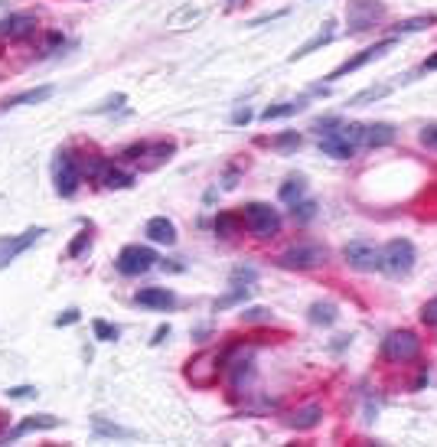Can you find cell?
I'll list each match as a JSON object with an SVG mask.
<instances>
[{"label":"cell","mask_w":437,"mask_h":447,"mask_svg":"<svg viewBox=\"0 0 437 447\" xmlns=\"http://www.w3.org/2000/svg\"><path fill=\"white\" fill-rule=\"evenodd\" d=\"M242 219H245V225H248V232L255 238L281 236V212L275 206H268V202H248L245 212H242Z\"/></svg>","instance_id":"1"},{"label":"cell","mask_w":437,"mask_h":447,"mask_svg":"<svg viewBox=\"0 0 437 447\" xmlns=\"http://www.w3.org/2000/svg\"><path fill=\"white\" fill-rule=\"evenodd\" d=\"M414 268V245L408 238H392L382 249V271L388 278H405Z\"/></svg>","instance_id":"2"},{"label":"cell","mask_w":437,"mask_h":447,"mask_svg":"<svg viewBox=\"0 0 437 447\" xmlns=\"http://www.w3.org/2000/svg\"><path fill=\"white\" fill-rule=\"evenodd\" d=\"M330 258V251L323 245H313V242H303V245H290L277 264L281 268H288V271H307V268H317V264H326Z\"/></svg>","instance_id":"3"},{"label":"cell","mask_w":437,"mask_h":447,"mask_svg":"<svg viewBox=\"0 0 437 447\" xmlns=\"http://www.w3.org/2000/svg\"><path fill=\"white\" fill-rule=\"evenodd\" d=\"M343 258L356 271H382V249L369 242V238H352L343 249Z\"/></svg>","instance_id":"4"},{"label":"cell","mask_w":437,"mask_h":447,"mask_svg":"<svg viewBox=\"0 0 437 447\" xmlns=\"http://www.w3.org/2000/svg\"><path fill=\"white\" fill-rule=\"evenodd\" d=\"M52 176H56V193L59 196H75V189L82 183V167L75 160L72 150H59V157L52 163Z\"/></svg>","instance_id":"5"},{"label":"cell","mask_w":437,"mask_h":447,"mask_svg":"<svg viewBox=\"0 0 437 447\" xmlns=\"http://www.w3.org/2000/svg\"><path fill=\"white\" fill-rule=\"evenodd\" d=\"M421 353V340L412 330H395L382 340V356L388 362H412Z\"/></svg>","instance_id":"6"},{"label":"cell","mask_w":437,"mask_h":447,"mask_svg":"<svg viewBox=\"0 0 437 447\" xmlns=\"http://www.w3.org/2000/svg\"><path fill=\"white\" fill-rule=\"evenodd\" d=\"M157 261H160V258H157V251L150 249V245H125L114 264H118V271H121V274H127V278H138V274L150 271Z\"/></svg>","instance_id":"7"},{"label":"cell","mask_w":437,"mask_h":447,"mask_svg":"<svg viewBox=\"0 0 437 447\" xmlns=\"http://www.w3.org/2000/svg\"><path fill=\"white\" fill-rule=\"evenodd\" d=\"M39 236H46V229H43V225H36V229H26V232H20V236L0 238V268H7L10 261L20 258V255H23V251L30 249Z\"/></svg>","instance_id":"8"},{"label":"cell","mask_w":437,"mask_h":447,"mask_svg":"<svg viewBox=\"0 0 437 447\" xmlns=\"http://www.w3.org/2000/svg\"><path fill=\"white\" fill-rule=\"evenodd\" d=\"M346 13H350V33H365L385 10H382V3H375V0H350Z\"/></svg>","instance_id":"9"},{"label":"cell","mask_w":437,"mask_h":447,"mask_svg":"<svg viewBox=\"0 0 437 447\" xmlns=\"http://www.w3.org/2000/svg\"><path fill=\"white\" fill-rule=\"evenodd\" d=\"M395 46V39H382V43H375V46H369V50H363L359 56H352V59H346V63L339 65V69H333V72L326 75V82H337V79H343V75L356 72V69H363L365 63H372V59H379L385 50H392Z\"/></svg>","instance_id":"10"},{"label":"cell","mask_w":437,"mask_h":447,"mask_svg":"<svg viewBox=\"0 0 437 447\" xmlns=\"http://www.w3.org/2000/svg\"><path fill=\"white\" fill-rule=\"evenodd\" d=\"M36 13H7L0 20V39H23L30 33H36Z\"/></svg>","instance_id":"11"},{"label":"cell","mask_w":437,"mask_h":447,"mask_svg":"<svg viewBox=\"0 0 437 447\" xmlns=\"http://www.w3.org/2000/svg\"><path fill=\"white\" fill-rule=\"evenodd\" d=\"M59 424H63V418H56V415H30V418H23L13 431H7V435L0 437V444L20 441V437L30 435V431H52V428H59Z\"/></svg>","instance_id":"12"},{"label":"cell","mask_w":437,"mask_h":447,"mask_svg":"<svg viewBox=\"0 0 437 447\" xmlns=\"http://www.w3.org/2000/svg\"><path fill=\"white\" fill-rule=\"evenodd\" d=\"M134 300L140 307H150V311H173L176 307V294L170 287H140Z\"/></svg>","instance_id":"13"},{"label":"cell","mask_w":437,"mask_h":447,"mask_svg":"<svg viewBox=\"0 0 437 447\" xmlns=\"http://www.w3.org/2000/svg\"><path fill=\"white\" fill-rule=\"evenodd\" d=\"M320 150H323L326 157H333V160H350L352 154H356V144H350L346 137H343V131H326L323 137H320Z\"/></svg>","instance_id":"14"},{"label":"cell","mask_w":437,"mask_h":447,"mask_svg":"<svg viewBox=\"0 0 437 447\" xmlns=\"http://www.w3.org/2000/svg\"><path fill=\"white\" fill-rule=\"evenodd\" d=\"M144 236L150 238V242H157V245H173L176 242V225L167 219V216H153L147 222V229H144Z\"/></svg>","instance_id":"15"},{"label":"cell","mask_w":437,"mask_h":447,"mask_svg":"<svg viewBox=\"0 0 437 447\" xmlns=\"http://www.w3.org/2000/svg\"><path fill=\"white\" fill-rule=\"evenodd\" d=\"M395 137H398L395 125H388V121H375V125H365L363 144H365V147H388Z\"/></svg>","instance_id":"16"},{"label":"cell","mask_w":437,"mask_h":447,"mask_svg":"<svg viewBox=\"0 0 437 447\" xmlns=\"http://www.w3.org/2000/svg\"><path fill=\"white\" fill-rule=\"evenodd\" d=\"M52 85H39V88H30V92H20V95H10V98L0 101V108H20V105H39V101L52 98Z\"/></svg>","instance_id":"17"},{"label":"cell","mask_w":437,"mask_h":447,"mask_svg":"<svg viewBox=\"0 0 437 447\" xmlns=\"http://www.w3.org/2000/svg\"><path fill=\"white\" fill-rule=\"evenodd\" d=\"M333 26H337L333 20H330V23H323V30H320L317 37L307 39L297 52H290V63H297V59H303V56H310L313 50H320V46H326V43H333V37H337V30H333Z\"/></svg>","instance_id":"18"},{"label":"cell","mask_w":437,"mask_h":447,"mask_svg":"<svg viewBox=\"0 0 437 447\" xmlns=\"http://www.w3.org/2000/svg\"><path fill=\"white\" fill-rule=\"evenodd\" d=\"M320 418H323V408H320V405H307V408H300V411L290 415V428H297V431H310V428L320 424Z\"/></svg>","instance_id":"19"},{"label":"cell","mask_w":437,"mask_h":447,"mask_svg":"<svg viewBox=\"0 0 437 447\" xmlns=\"http://www.w3.org/2000/svg\"><path fill=\"white\" fill-rule=\"evenodd\" d=\"M303 193H307V180H303V176H288V180L281 183V189H277L281 202H288V206L300 202V199H303Z\"/></svg>","instance_id":"20"},{"label":"cell","mask_w":437,"mask_h":447,"mask_svg":"<svg viewBox=\"0 0 437 447\" xmlns=\"http://www.w3.org/2000/svg\"><path fill=\"white\" fill-rule=\"evenodd\" d=\"M173 154H176V144H170V141H167V144H147V147H144V154H140V157H150V160L144 163V170H153V167H160V163L170 160Z\"/></svg>","instance_id":"21"},{"label":"cell","mask_w":437,"mask_h":447,"mask_svg":"<svg viewBox=\"0 0 437 447\" xmlns=\"http://www.w3.org/2000/svg\"><path fill=\"white\" fill-rule=\"evenodd\" d=\"M307 317H310V323H317V326H333V323H337V304L317 300V304H310Z\"/></svg>","instance_id":"22"},{"label":"cell","mask_w":437,"mask_h":447,"mask_svg":"<svg viewBox=\"0 0 437 447\" xmlns=\"http://www.w3.org/2000/svg\"><path fill=\"white\" fill-rule=\"evenodd\" d=\"M92 431H95V437H121V441H134V437H138V431L121 428V424H108L105 418H95V422H92Z\"/></svg>","instance_id":"23"},{"label":"cell","mask_w":437,"mask_h":447,"mask_svg":"<svg viewBox=\"0 0 437 447\" xmlns=\"http://www.w3.org/2000/svg\"><path fill=\"white\" fill-rule=\"evenodd\" d=\"M307 108V98H297V101H281V105H271V108H264L262 118L264 121H275V118H290V114H297Z\"/></svg>","instance_id":"24"},{"label":"cell","mask_w":437,"mask_h":447,"mask_svg":"<svg viewBox=\"0 0 437 447\" xmlns=\"http://www.w3.org/2000/svg\"><path fill=\"white\" fill-rule=\"evenodd\" d=\"M131 183H134V174H125L118 167H108L105 176H101V187H108V189H127Z\"/></svg>","instance_id":"25"},{"label":"cell","mask_w":437,"mask_h":447,"mask_svg":"<svg viewBox=\"0 0 437 447\" xmlns=\"http://www.w3.org/2000/svg\"><path fill=\"white\" fill-rule=\"evenodd\" d=\"M258 281V268H251V264H238L235 271L228 274V284L232 287H251Z\"/></svg>","instance_id":"26"},{"label":"cell","mask_w":437,"mask_h":447,"mask_svg":"<svg viewBox=\"0 0 437 447\" xmlns=\"http://www.w3.org/2000/svg\"><path fill=\"white\" fill-rule=\"evenodd\" d=\"M251 291H255V287H232V291H228L225 298L215 300L213 307H215V311H225V307H235V304H242V300H248V298H251Z\"/></svg>","instance_id":"27"},{"label":"cell","mask_w":437,"mask_h":447,"mask_svg":"<svg viewBox=\"0 0 437 447\" xmlns=\"http://www.w3.org/2000/svg\"><path fill=\"white\" fill-rule=\"evenodd\" d=\"M388 92H392V85H372V88H365V92H359V95H352L350 105H369V101H379V98H385Z\"/></svg>","instance_id":"28"},{"label":"cell","mask_w":437,"mask_h":447,"mask_svg":"<svg viewBox=\"0 0 437 447\" xmlns=\"http://www.w3.org/2000/svg\"><path fill=\"white\" fill-rule=\"evenodd\" d=\"M290 216H294V222H310L313 216H317V202L313 199H300L290 206Z\"/></svg>","instance_id":"29"},{"label":"cell","mask_w":437,"mask_h":447,"mask_svg":"<svg viewBox=\"0 0 437 447\" xmlns=\"http://www.w3.org/2000/svg\"><path fill=\"white\" fill-rule=\"evenodd\" d=\"M431 23H437V17H412V20H401L395 26V33H418V30H425Z\"/></svg>","instance_id":"30"},{"label":"cell","mask_w":437,"mask_h":447,"mask_svg":"<svg viewBox=\"0 0 437 447\" xmlns=\"http://www.w3.org/2000/svg\"><path fill=\"white\" fill-rule=\"evenodd\" d=\"M235 225H238V219L232 216V212H219V216H215V236L228 238L232 232H235Z\"/></svg>","instance_id":"31"},{"label":"cell","mask_w":437,"mask_h":447,"mask_svg":"<svg viewBox=\"0 0 437 447\" xmlns=\"http://www.w3.org/2000/svg\"><path fill=\"white\" fill-rule=\"evenodd\" d=\"M92 330H95V340H101V343H114L118 340V326H111V323H105V320H95L92 323Z\"/></svg>","instance_id":"32"},{"label":"cell","mask_w":437,"mask_h":447,"mask_svg":"<svg viewBox=\"0 0 437 447\" xmlns=\"http://www.w3.org/2000/svg\"><path fill=\"white\" fill-rule=\"evenodd\" d=\"M88 245H92V232H88V229H82V232L72 238V245H69V251H65V255H69V258H78Z\"/></svg>","instance_id":"33"},{"label":"cell","mask_w":437,"mask_h":447,"mask_svg":"<svg viewBox=\"0 0 437 447\" xmlns=\"http://www.w3.org/2000/svg\"><path fill=\"white\" fill-rule=\"evenodd\" d=\"M271 147H275V150H294V147H300V134H297V131H288V134L275 137V141H271Z\"/></svg>","instance_id":"34"},{"label":"cell","mask_w":437,"mask_h":447,"mask_svg":"<svg viewBox=\"0 0 437 447\" xmlns=\"http://www.w3.org/2000/svg\"><path fill=\"white\" fill-rule=\"evenodd\" d=\"M242 320L245 323H264V320H271V311H268V307H248V311H242Z\"/></svg>","instance_id":"35"},{"label":"cell","mask_w":437,"mask_h":447,"mask_svg":"<svg viewBox=\"0 0 437 447\" xmlns=\"http://www.w3.org/2000/svg\"><path fill=\"white\" fill-rule=\"evenodd\" d=\"M125 101H127V95H125V92H118V95H111V98L101 101L98 108H92V114H105V112H111V108H121Z\"/></svg>","instance_id":"36"},{"label":"cell","mask_w":437,"mask_h":447,"mask_svg":"<svg viewBox=\"0 0 437 447\" xmlns=\"http://www.w3.org/2000/svg\"><path fill=\"white\" fill-rule=\"evenodd\" d=\"M421 323H427V326H437V298H431L421 307Z\"/></svg>","instance_id":"37"},{"label":"cell","mask_w":437,"mask_h":447,"mask_svg":"<svg viewBox=\"0 0 437 447\" xmlns=\"http://www.w3.org/2000/svg\"><path fill=\"white\" fill-rule=\"evenodd\" d=\"M39 395L33 385H13V388H7V398H33Z\"/></svg>","instance_id":"38"},{"label":"cell","mask_w":437,"mask_h":447,"mask_svg":"<svg viewBox=\"0 0 437 447\" xmlns=\"http://www.w3.org/2000/svg\"><path fill=\"white\" fill-rule=\"evenodd\" d=\"M421 144H425V147H431V150H437V125L421 127Z\"/></svg>","instance_id":"39"},{"label":"cell","mask_w":437,"mask_h":447,"mask_svg":"<svg viewBox=\"0 0 437 447\" xmlns=\"http://www.w3.org/2000/svg\"><path fill=\"white\" fill-rule=\"evenodd\" d=\"M72 323H78V311L75 307H69V311H63L56 317V326H72Z\"/></svg>","instance_id":"40"},{"label":"cell","mask_w":437,"mask_h":447,"mask_svg":"<svg viewBox=\"0 0 437 447\" xmlns=\"http://www.w3.org/2000/svg\"><path fill=\"white\" fill-rule=\"evenodd\" d=\"M339 125H343L339 118H320V121H313V131H320V134H323V131H330V127H339Z\"/></svg>","instance_id":"41"},{"label":"cell","mask_w":437,"mask_h":447,"mask_svg":"<svg viewBox=\"0 0 437 447\" xmlns=\"http://www.w3.org/2000/svg\"><path fill=\"white\" fill-rule=\"evenodd\" d=\"M167 336H170V323H163V326H157V330H153V340H150V346H160Z\"/></svg>","instance_id":"42"},{"label":"cell","mask_w":437,"mask_h":447,"mask_svg":"<svg viewBox=\"0 0 437 447\" xmlns=\"http://www.w3.org/2000/svg\"><path fill=\"white\" fill-rule=\"evenodd\" d=\"M248 121H251V112H248V108H238V112L232 114V125H248Z\"/></svg>","instance_id":"43"},{"label":"cell","mask_w":437,"mask_h":447,"mask_svg":"<svg viewBox=\"0 0 437 447\" xmlns=\"http://www.w3.org/2000/svg\"><path fill=\"white\" fill-rule=\"evenodd\" d=\"M431 69H437V52H434V56H427V59H425V72H431Z\"/></svg>","instance_id":"44"}]
</instances>
